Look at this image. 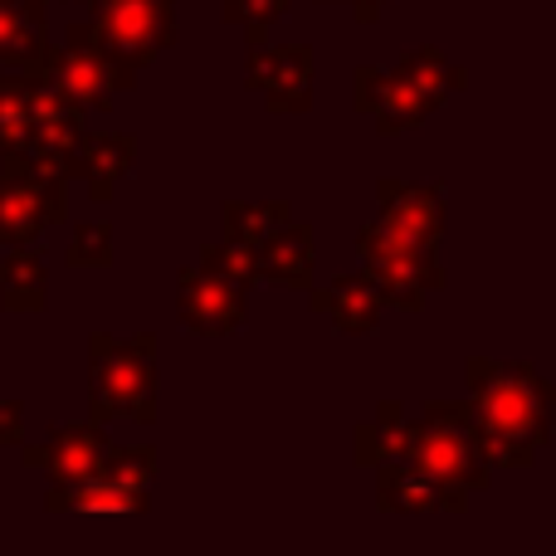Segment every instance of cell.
Masks as SVG:
<instances>
[{
  "label": "cell",
  "mask_w": 556,
  "mask_h": 556,
  "mask_svg": "<svg viewBox=\"0 0 556 556\" xmlns=\"http://www.w3.org/2000/svg\"><path fill=\"white\" fill-rule=\"evenodd\" d=\"M395 68H401V74L410 78V84L420 88V93L430 98L434 108H444L450 98H459L464 88H469V74H464L454 59H444L434 45H425V49H415V54H405Z\"/></svg>",
  "instance_id": "21"
},
{
  "label": "cell",
  "mask_w": 556,
  "mask_h": 556,
  "mask_svg": "<svg viewBox=\"0 0 556 556\" xmlns=\"http://www.w3.org/2000/svg\"><path fill=\"white\" fill-rule=\"evenodd\" d=\"M376 508L401 513V518H420V513H444V493L405 454H395V459L376 464Z\"/></svg>",
  "instance_id": "17"
},
{
  "label": "cell",
  "mask_w": 556,
  "mask_h": 556,
  "mask_svg": "<svg viewBox=\"0 0 556 556\" xmlns=\"http://www.w3.org/2000/svg\"><path fill=\"white\" fill-rule=\"evenodd\" d=\"M88 420H156V337L93 332L88 337Z\"/></svg>",
  "instance_id": "3"
},
{
  "label": "cell",
  "mask_w": 556,
  "mask_h": 556,
  "mask_svg": "<svg viewBox=\"0 0 556 556\" xmlns=\"http://www.w3.org/2000/svg\"><path fill=\"white\" fill-rule=\"evenodd\" d=\"M93 35L127 68H147L176 45V0H98Z\"/></svg>",
  "instance_id": "7"
},
{
  "label": "cell",
  "mask_w": 556,
  "mask_h": 556,
  "mask_svg": "<svg viewBox=\"0 0 556 556\" xmlns=\"http://www.w3.org/2000/svg\"><path fill=\"white\" fill-rule=\"evenodd\" d=\"M288 220H293V205L288 201H254V205L225 201V211H220L225 240H240V244H250V250L260 240H269L278 225H288Z\"/></svg>",
  "instance_id": "22"
},
{
  "label": "cell",
  "mask_w": 556,
  "mask_h": 556,
  "mask_svg": "<svg viewBox=\"0 0 556 556\" xmlns=\"http://www.w3.org/2000/svg\"><path fill=\"white\" fill-rule=\"evenodd\" d=\"M49 303V269L35 244H15L0 264V307L5 313H45Z\"/></svg>",
  "instance_id": "19"
},
{
  "label": "cell",
  "mask_w": 556,
  "mask_h": 556,
  "mask_svg": "<svg viewBox=\"0 0 556 556\" xmlns=\"http://www.w3.org/2000/svg\"><path fill=\"white\" fill-rule=\"evenodd\" d=\"M5 5H15V0H0V10H5Z\"/></svg>",
  "instance_id": "32"
},
{
  "label": "cell",
  "mask_w": 556,
  "mask_h": 556,
  "mask_svg": "<svg viewBox=\"0 0 556 556\" xmlns=\"http://www.w3.org/2000/svg\"><path fill=\"white\" fill-rule=\"evenodd\" d=\"M405 459L444 493V513H464L483 489L493 483V469L483 459L479 440L469 425V405H425L410 415V440H405Z\"/></svg>",
  "instance_id": "2"
},
{
  "label": "cell",
  "mask_w": 556,
  "mask_h": 556,
  "mask_svg": "<svg viewBox=\"0 0 556 556\" xmlns=\"http://www.w3.org/2000/svg\"><path fill=\"white\" fill-rule=\"evenodd\" d=\"M313 254H317V250H313V225H307V220H288V225H278L269 240L254 244L260 283L307 293V288H313Z\"/></svg>",
  "instance_id": "15"
},
{
  "label": "cell",
  "mask_w": 556,
  "mask_h": 556,
  "mask_svg": "<svg viewBox=\"0 0 556 556\" xmlns=\"http://www.w3.org/2000/svg\"><path fill=\"white\" fill-rule=\"evenodd\" d=\"M201 269L215 274V278H225V283H235V288H244V293L260 283V264H254V250H250V244H240V240L205 244V250H201Z\"/></svg>",
  "instance_id": "24"
},
{
  "label": "cell",
  "mask_w": 556,
  "mask_h": 556,
  "mask_svg": "<svg viewBox=\"0 0 556 556\" xmlns=\"http://www.w3.org/2000/svg\"><path fill=\"white\" fill-rule=\"evenodd\" d=\"M29 84H35V74L0 68V162L20 152L29 137Z\"/></svg>",
  "instance_id": "23"
},
{
  "label": "cell",
  "mask_w": 556,
  "mask_h": 556,
  "mask_svg": "<svg viewBox=\"0 0 556 556\" xmlns=\"http://www.w3.org/2000/svg\"><path fill=\"white\" fill-rule=\"evenodd\" d=\"M317 5H346V0H317Z\"/></svg>",
  "instance_id": "31"
},
{
  "label": "cell",
  "mask_w": 556,
  "mask_h": 556,
  "mask_svg": "<svg viewBox=\"0 0 556 556\" xmlns=\"http://www.w3.org/2000/svg\"><path fill=\"white\" fill-rule=\"evenodd\" d=\"M39 74H45L74 108H84V113H108V108H113L117 98L132 88L137 68H127L123 59L108 54L103 39L93 35V25H88V20H74V25H68V35H64V49L49 45Z\"/></svg>",
  "instance_id": "6"
},
{
  "label": "cell",
  "mask_w": 556,
  "mask_h": 556,
  "mask_svg": "<svg viewBox=\"0 0 556 556\" xmlns=\"http://www.w3.org/2000/svg\"><path fill=\"white\" fill-rule=\"evenodd\" d=\"M346 5H352V15L362 20V25H376L381 10H386V0H346Z\"/></svg>",
  "instance_id": "28"
},
{
  "label": "cell",
  "mask_w": 556,
  "mask_h": 556,
  "mask_svg": "<svg viewBox=\"0 0 556 556\" xmlns=\"http://www.w3.org/2000/svg\"><path fill=\"white\" fill-rule=\"evenodd\" d=\"M464 376H469L464 405L489 469H532L552 444V381L522 362H489V356H469Z\"/></svg>",
  "instance_id": "1"
},
{
  "label": "cell",
  "mask_w": 556,
  "mask_h": 556,
  "mask_svg": "<svg viewBox=\"0 0 556 556\" xmlns=\"http://www.w3.org/2000/svg\"><path fill=\"white\" fill-rule=\"evenodd\" d=\"M0 250L15 244H35L49 225L68 220V181L29 166H10L0 162Z\"/></svg>",
  "instance_id": "8"
},
{
  "label": "cell",
  "mask_w": 556,
  "mask_h": 556,
  "mask_svg": "<svg viewBox=\"0 0 556 556\" xmlns=\"http://www.w3.org/2000/svg\"><path fill=\"white\" fill-rule=\"evenodd\" d=\"M220 10L230 25H244V39L254 49V45H269V25H278L293 5L288 0H220Z\"/></svg>",
  "instance_id": "26"
},
{
  "label": "cell",
  "mask_w": 556,
  "mask_h": 556,
  "mask_svg": "<svg viewBox=\"0 0 556 556\" xmlns=\"http://www.w3.org/2000/svg\"><path fill=\"white\" fill-rule=\"evenodd\" d=\"M137 162V137L132 132H93V137H78V152H74V176L88 186L98 205L113 201L117 181L132 176Z\"/></svg>",
  "instance_id": "16"
},
{
  "label": "cell",
  "mask_w": 556,
  "mask_h": 556,
  "mask_svg": "<svg viewBox=\"0 0 556 556\" xmlns=\"http://www.w3.org/2000/svg\"><path fill=\"white\" fill-rule=\"evenodd\" d=\"M352 103L356 113H366L376 123V132L395 137L420 127L434 113V103L401 74V68H381V64H362L352 74Z\"/></svg>",
  "instance_id": "10"
},
{
  "label": "cell",
  "mask_w": 556,
  "mask_h": 556,
  "mask_svg": "<svg viewBox=\"0 0 556 556\" xmlns=\"http://www.w3.org/2000/svg\"><path fill=\"white\" fill-rule=\"evenodd\" d=\"M49 54V35H45V10L39 5H5L0 10V68L15 74H39Z\"/></svg>",
  "instance_id": "18"
},
{
  "label": "cell",
  "mask_w": 556,
  "mask_h": 556,
  "mask_svg": "<svg viewBox=\"0 0 556 556\" xmlns=\"http://www.w3.org/2000/svg\"><path fill=\"white\" fill-rule=\"evenodd\" d=\"M376 205H381L376 220L410 235V240H420V244H440L444 230H450V211H444L440 186H415V181L381 176V181H376Z\"/></svg>",
  "instance_id": "13"
},
{
  "label": "cell",
  "mask_w": 556,
  "mask_h": 556,
  "mask_svg": "<svg viewBox=\"0 0 556 556\" xmlns=\"http://www.w3.org/2000/svg\"><path fill=\"white\" fill-rule=\"evenodd\" d=\"M108 444L113 440H108L103 425L78 420V425H59V430H49L39 444H25V450H20V464L35 469V473H45L49 489H64V483L84 479V473L103 459Z\"/></svg>",
  "instance_id": "12"
},
{
  "label": "cell",
  "mask_w": 556,
  "mask_h": 556,
  "mask_svg": "<svg viewBox=\"0 0 556 556\" xmlns=\"http://www.w3.org/2000/svg\"><path fill=\"white\" fill-rule=\"evenodd\" d=\"M307 303H313V313L342 337H371L376 327H381V313H386L381 288L371 283L366 269L332 278L327 288H307Z\"/></svg>",
  "instance_id": "14"
},
{
  "label": "cell",
  "mask_w": 556,
  "mask_h": 556,
  "mask_svg": "<svg viewBox=\"0 0 556 556\" xmlns=\"http://www.w3.org/2000/svg\"><path fill=\"white\" fill-rule=\"evenodd\" d=\"M405 440H410V415H405L395 401H386V405H376L371 420L356 425L352 459L362 464V469H376L381 459H395V454H405Z\"/></svg>",
  "instance_id": "20"
},
{
  "label": "cell",
  "mask_w": 556,
  "mask_h": 556,
  "mask_svg": "<svg viewBox=\"0 0 556 556\" xmlns=\"http://www.w3.org/2000/svg\"><path fill=\"white\" fill-rule=\"evenodd\" d=\"M20 5H39V10H45V5H49V0H20Z\"/></svg>",
  "instance_id": "30"
},
{
  "label": "cell",
  "mask_w": 556,
  "mask_h": 556,
  "mask_svg": "<svg viewBox=\"0 0 556 556\" xmlns=\"http://www.w3.org/2000/svg\"><path fill=\"white\" fill-rule=\"evenodd\" d=\"M5 444H25V405L0 401V450Z\"/></svg>",
  "instance_id": "27"
},
{
  "label": "cell",
  "mask_w": 556,
  "mask_h": 556,
  "mask_svg": "<svg viewBox=\"0 0 556 556\" xmlns=\"http://www.w3.org/2000/svg\"><path fill=\"white\" fill-rule=\"evenodd\" d=\"M176 317L195 337H230L250 323V293L191 264L176 278Z\"/></svg>",
  "instance_id": "9"
},
{
  "label": "cell",
  "mask_w": 556,
  "mask_h": 556,
  "mask_svg": "<svg viewBox=\"0 0 556 556\" xmlns=\"http://www.w3.org/2000/svg\"><path fill=\"white\" fill-rule=\"evenodd\" d=\"M64 5H88V10H93V0H64Z\"/></svg>",
  "instance_id": "29"
},
{
  "label": "cell",
  "mask_w": 556,
  "mask_h": 556,
  "mask_svg": "<svg viewBox=\"0 0 556 556\" xmlns=\"http://www.w3.org/2000/svg\"><path fill=\"white\" fill-rule=\"evenodd\" d=\"M156 479V450L152 444H108L103 459L84 473V479L64 483V489H45L49 513H147Z\"/></svg>",
  "instance_id": "4"
},
{
  "label": "cell",
  "mask_w": 556,
  "mask_h": 556,
  "mask_svg": "<svg viewBox=\"0 0 556 556\" xmlns=\"http://www.w3.org/2000/svg\"><path fill=\"white\" fill-rule=\"evenodd\" d=\"M93 5H98V0H93Z\"/></svg>",
  "instance_id": "33"
},
{
  "label": "cell",
  "mask_w": 556,
  "mask_h": 556,
  "mask_svg": "<svg viewBox=\"0 0 556 556\" xmlns=\"http://www.w3.org/2000/svg\"><path fill=\"white\" fill-rule=\"evenodd\" d=\"M356 254H362V269L371 274V283L381 288L386 307L420 313L425 298L444 288V264H440V254H434V244L410 240V235L391 230V225H381V220L362 225Z\"/></svg>",
  "instance_id": "5"
},
{
  "label": "cell",
  "mask_w": 556,
  "mask_h": 556,
  "mask_svg": "<svg viewBox=\"0 0 556 556\" xmlns=\"http://www.w3.org/2000/svg\"><path fill=\"white\" fill-rule=\"evenodd\" d=\"M68 269H113V225L108 220H78L74 240L64 250Z\"/></svg>",
  "instance_id": "25"
},
{
  "label": "cell",
  "mask_w": 556,
  "mask_h": 556,
  "mask_svg": "<svg viewBox=\"0 0 556 556\" xmlns=\"http://www.w3.org/2000/svg\"><path fill=\"white\" fill-rule=\"evenodd\" d=\"M244 78L264 93L269 113H307L313 108V49L307 45H254Z\"/></svg>",
  "instance_id": "11"
}]
</instances>
